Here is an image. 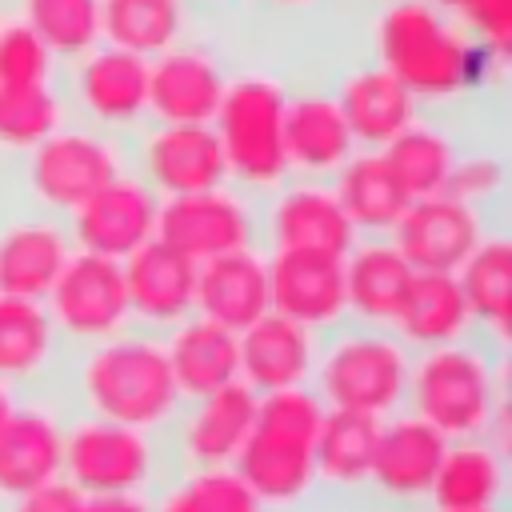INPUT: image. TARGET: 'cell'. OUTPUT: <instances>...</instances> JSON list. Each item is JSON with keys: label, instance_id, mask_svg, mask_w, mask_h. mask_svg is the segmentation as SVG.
Masks as SVG:
<instances>
[{"label": "cell", "instance_id": "6da1fadb", "mask_svg": "<svg viewBox=\"0 0 512 512\" xmlns=\"http://www.w3.org/2000/svg\"><path fill=\"white\" fill-rule=\"evenodd\" d=\"M60 376L64 384L56 388V400L64 412H84L144 432H168L184 404L168 368L164 336L136 324L108 340L68 348Z\"/></svg>", "mask_w": 512, "mask_h": 512}, {"label": "cell", "instance_id": "7a4b0ae2", "mask_svg": "<svg viewBox=\"0 0 512 512\" xmlns=\"http://www.w3.org/2000/svg\"><path fill=\"white\" fill-rule=\"evenodd\" d=\"M404 408L444 440L496 436L508 444L504 348L484 336H468L456 344L412 352Z\"/></svg>", "mask_w": 512, "mask_h": 512}, {"label": "cell", "instance_id": "3957f363", "mask_svg": "<svg viewBox=\"0 0 512 512\" xmlns=\"http://www.w3.org/2000/svg\"><path fill=\"white\" fill-rule=\"evenodd\" d=\"M320 396L300 388L260 392L256 420L232 468L268 512H312L316 504V436L324 424Z\"/></svg>", "mask_w": 512, "mask_h": 512}, {"label": "cell", "instance_id": "277c9868", "mask_svg": "<svg viewBox=\"0 0 512 512\" xmlns=\"http://www.w3.org/2000/svg\"><path fill=\"white\" fill-rule=\"evenodd\" d=\"M468 28L428 0H388L372 24L376 64H384L416 104H448L468 96Z\"/></svg>", "mask_w": 512, "mask_h": 512}, {"label": "cell", "instance_id": "5b68a950", "mask_svg": "<svg viewBox=\"0 0 512 512\" xmlns=\"http://www.w3.org/2000/svg\"><path fill=\"white\" fill-rule=\"evenodd\" d=\"M408 368L412 348L392 328L344 320L340 328L320 336L308 388L332 412H360L384 420L404 408Z\"/></svg>", "mask_w": 512, "mask_h": 512}, {"label": "cell", "instance_id": "8992f818", "mask_svg": "<svg viewBox=\"0 0 512 512\" xmlns=\"http://www.w3.org/2000/svg\"><path fill=\"white\" fill-rule=\"evenodd\" d=\"M172 468L176 464L164 432H144L84 412L64 416L60 476L84 496H152Z\"/></svg>", "mask_w": 512, "mask_h": 512}, {"label": "cell", "instance_id": "52a82bcc", "mask_svg": "<svg viewBox=\"0 0 512 512\" xmlns=\"http://www.w3.org/2000/svg\"><path fill=\"white\" fill-rule=\"evenodd\" d=\"M228 180L244 192H272L288 180L284 160V88L268 76H240L228 80L220 112L212 120Z\"/></svg>", "mask_w": 512, "mask_h": 512}, {"label": "cell", "instance_id": "ba28073f", "mask_svg": "<svg viewBox=\"0 0 512 512\" xmlns=\"http://www.w3.org/2000/svg\"><path fill=\"white\" fill-rule=\"evenodd\" d=\"M44 308L68 348H84L132 328L120 260L80 252V248H72L60 276L44 292Z\"/></svg>", "mask_w": 512, "mask_h": 512}, {"label": "cell", "instance_id": "9c48e42d", "mask_svg": "<svg viewBox=\"0 0 512 512\" xmlns=\"http://www.w3.org/2000/svg\"><path fill=\"white\" fill-rule=\"evenodd\" d=\"M156 240L204 264L224 252L256 248L260 240V212L244 196V188H208L188 196H164L156 212Z\"/></svg>", "mask_w": 512, "mask_h": 512}, {"label": "cell", "instance_id": "30bf717a", "mask_svg": "<svg viewBox=\"0 0 512 512\" xmlns=\"http://www.w3.org/2000/svg\"><path fill=\"white\" fill-rule=\"evenodd\" d=\"M120 172V148L100 128H56L28 152V192L48 212L80 208Z\"/></svg>", "mask_w": 512, "mask_h": 512}, {"label": "cell", "instance_id": "8fae6325", "mask_svg": "<svg viewBox=\"0 0 512 512\" xmlns=\"http://www.w3.org/2000/svg\"><path fill=\"white\" fill-rule=\"evenodd\" d=\"M444 444L448 440L408 408L384 416L368 472V508H428Z\"/></svg>", "mask_w": 512, "mask_h": 512}, {"label": "cell", "instance_id": "7c38bea8", "mask_svg": "<svg viewBox=\"0 0 512 512\" xmlns=\"http://www.w3.org/2000/svg\"><path fill=\"white\" fill-rule=\"evenodd\" d=\"M256 392L244 380H232L216 392L192 396L180 404L164 440L176 468H228L244 448L256 420Z\"/></svg>", "mask_w": 512, "mask_h": 512}, {"label": "cell", "instance_id": "4fadbf2b", "mask_svg": "<svg viewBox=\"0 0 512 512\" xmlns=\"http://www.w3.org/2000/svg\"><path fill=\"white\" fill-rule=\"evenodd\" d=\"M156 212H160V196L136 172H116L104 188H96L80 208L68 212L72 216L68 240L80 252L124 260L156 236Z\"/></svg>", "mask_w": 512, "mask_h": 512}, {"label": "cell", "instance_id": "5bb4252c", "mask_svg": "<svg viewBox=\"0 0 512 512\" xmlns=\"http://www.w3.org/2000/svg\"><path fill=\"white\" fill-rule=\"evenodd\" d=\"M264 260H268V312H280L312 328L316 336L348 320L344 256L272 248V256Z\"/></svg>", "mask_w": 512, "mask_h": 512}, {"label": "cell", "instance_id": "9a60e30c", "mask_svg": "<svg viewBox=\"0 0 512 512\" xmlns=\"http://www.w3.org/2000/svg\"><path fill=\"white\" fill-rule=\"evenodd\" d=\"M260 232L272 248H296V252H328L348 256V248L360 240L352 220L344 216L336 192L328 180H284L268 192V208L260 212Z\"/></svg>", "mask_w": 512, "mask_h": 512}, {"label": "cell", "instance_id": "2e32d148", "mask_svg": "<svg viewBox=\"0 0 512 512\" xmlns=\"http://www.w3.org/2000/svg\"><path fill=\"white\" fill-rule=\"evenodd\" d=\"M64 408L56 396H20L0 428V508L60 476L64 464Z\"/></svg>", "mask_w": 512, "mask_h": 512}, {"label": "cell", "instance_id": "e0dca14e", "mask_svg": "<svg viewBox=\"0 0 512 512\" xmlns=\"http://www.w3.org/2000/svg\"><path fill=\"white\" fill-rule=\"evenodd\" d=\"M140 180L164 196H188L228 184L224 148L212 124H156L140 136Z\"/></svg>", "mask_w": 512, "mask_h": 512}, {"label": "cell", "instance_id": "ac0fdd59", "mask_svg": "<svg viewBox=\"0 0 512 512\" xmlns=\"http://www.w3.org/2000/svg\"><path fill=\"white\" fill-rule=\"evenodd\" d=\"M484 236V212L448 192L412 200L388 232L416 272H456Z\"/></svg>", "mask_w": 512, "mask_h": 512}, {"label": "cell", "instance_id": "d6986e66", "mask_svg": "<svg viewBox=\"0 0 512 512\" xmlns=\"http://www.w3.org/2000/svg\"><path fill=\"white\" fill-rule=\"evenodd\" d=\"M72 100L100 128H132L148 116V60L112 44H96L72 64Z\"/></svg>", "mask_w": 512, "mask_h": 512}, {"label": "cell", "instance_id": "ffe728a7", "mask_svg": "<svg viewBox=\"0 0 512 512\" xmlns=\"http://www.w3.org/2000/svg\"><path fill=\"white\" fill-rule=\"evenodd\" d=\"M68 344L60 340L44 300L0 296V380L20 396H52L64 372Z\"/></svg>", "mask_w": 512, "mask_h": 512}, {"label": "cell", "instance_id": "44dd1931", "mask_svg": "<svg viewBox=\"0 0 512 512\" xmlns=\"http://www.w3.org/2000/svg\"><path fill=\"white\" fill-rule=\"evenodd\" d=\"M120 268L136 328L168 332L172 324L196 312V264L176 248H168L164 240L152 236L132 256H124Z\"/></svg>", "mask_w": 512, "mask_h": 512}, {"label": "cell", "instance_id": "7402d4cb", "mask_svg": "<svg viewBox=\"0 0 512 512\" xmlns=\"http://www.w3.org/2000/svg\"><path fill=\"white\" fill-rule=\"evenodd\" d=\"M380 420L360 412H324L316 436V504L360 512L368 508V472ZM312 504V508H316Z\"/></svg>", "mask_w": 512, "mask_h": 512}, {"label": "cell", "instance_id": "603a6c76", "mask_svg": "<svg viewBox=\"0 0 512 512\" xmlns=\"http://www.w3.org/2000/svg\"><path fill=\"white\" fill-rule=\"evenodd\" d=\"M228 76L204 48H168L148 60V116L156 124H212Z\"/></svg>", "mask_w": 512, "mask_h": 512}, {"label": "cell", "instance_id": "cb8c5ba5", "mask_svg": "<svg viewBox=\"0 0 512 512\" xmlns=\"http://www.w3.org/2000/svg\"><path fill=\"white\" fill-rule=\"evenodd\" d=\"M484 508H508V444L496 436L448 440L428 492V512Z\"/></svg>", "mask_w": 512, "mask_h": 512}, {"label": "cell", "instance_id": "d4e9b609", "mask_svg": "<svg viewBox=\"0 0 512 512\" xmlns=\"http://www.w3.org/2000/svg\"><path fill=\"white\" fill-rule=\"evenodd\" d=\"M240 380L260 396L276 388H300L312 380L320 336L280 312H264L244 332H236Z\"/></svg>", "mask_w": 512, "mask_h": 512}, {"label": "cell", "instance_id": "484cf974", "mask_svg": "<svg viewBox=\"0 0 512 512\" xmlns=\"http://www.w3.org/2000/svg\"><path fill=\"white\" fill-rule=\"evenodd\" d=\"M352 152H356V140H352L332 92L284 96V160H288V176L332 180V172Z\"/></svg>", "mask_w": 512, "mask_h": 512}, {"label": "cell", "instance_id": "4316f807", "mask_svg": "<svg viewBox=\"0 0 512 512\" xmlns=\"http://www.w3.org/2000/svg\"><path fill=\"white\" fill-rule=\"evenodd\" d=\"M332 96L360 148H384L420 116L416 96L376 60L352 68Z\"/></svg>", "mask_w": 512, "mask_h": 512}, {"label": "cell", "instance_id": "83f0119b", "mask_svg": "<svg viewBox=\"0 0 512 512\" xmlns=\"http://www.w3.org/2000/svg\"><path fill=\"white\" fill-rule=\"evenodd\" d=\"M268 312V260L256 248L224 252L196 264V316L244 332Z\"/></svg>", "mask_w": 512, "mask_h": 512}, {"label": "cell", "instance_id": "f1b7e54d", "mask_svg": "<svg viewBox=\"0 0 512 512\" xmlns=\"http://www.w3.org/2000/svg\"><path fill=\"white\" fill-rule=\"evenodd\" d=\"M412 264L388 236H360L344 256V288H348V320L392 328L400 300L412 284Z\"/></svg>", "mask_w": 512, "mask_h": 512}, {"label": "cell", "instance_id": "f546056e", "mask_svg": "<svg viewBox=\"0 0 512 512\" xmlns=\"http://www.w3.org/2000/svg\"><path fill=\"white\" fill-rule=\"evenodd\" d=\"M392 332L412 352L476 336V324H472L468 300L456 284V272H412V284L400 300Z\"/></svg>", "mask_w": 512, "mask_h": 512}, {"label": "cell", "instance_id": "4dcf8cb0", "mask_svg": "<svg viewBox=\"0 0 512 512\" xmlns=\"http://www.w3.org/2000/svg\"><path fill=\"white\" fill-rule=\"evenodd\" d=\"M164 336V352H168V368L176 376V388L184 400L216 392L232 380H240V348H236V332H228L224 324L208 320V316H184L180 324H172Z\"/></svg>", "mask_w": 512, "mask_h": 512}, {"label": "cell", "instance_id": "1f68e13d", "mask_svg": "<svg viewBox=\"0 0 512 512\" xmlns=\"http://www.w3.org/2000/svg\"><path fill=\"white\" fill-rule=\"evenodd\" d=\"M68 256V228H60L52 216L12 220L8 228H0V296L44 300Z\"/></svg>", "mask_w": 512, "mask_h": 512}, {"label": "cell", "instance_id": "d6a6232c", "mask_svg": "<svg viewBox=\"0 0 512 512\" xmlns=\"http://www.w3.org/2000/svg\"><path fill=\"white\" fill-rule=\"evenodd\" d=\"M328 184H332L344 216L352 220V228L360 236H388L396 228V220L404 216V208L412 204L380 148L352 152L332 172Z\"/></svg>", "mask_w": 512, "mask_h": 512}, {"label": "cell", "instance_id": "836d02e7", "mask_svg": "<svg viewBox=\"0 0 512 512\" xmlns=\"http://www.w3.org/2000/svg\"><path fill=\"white\" fill-rule=\"evenodd\" d=\"M456 284L468 300L476 336L504 348L508 304H512V244L504 236H484L456 268Z\"/></svg>", "mask_w": 512, "mask_h": 512}, {"label": "cell", "instance_id": "e575fe53", "mask_svg": "<svg viewBox=\"0 0 512 512\" xmlns=\"http://www.w3.org/2000/svg\"><path fill=\"white\" fill-rule=\"evenodd\" d=\"M184 24V0H100V40L144 60H156L160 52L176 48Z\"/></svg>", "mask_w": 512, "mask_h": 512}, {"label": "cell", "instance_id": "d590c367", "mask_svg": "<svg viewBox=\"0 0 512 512\" xmlns=\"http://www.w3.org/2000/svg\"><path fill=\"white\" fill-rule=\"evenodd\" d=\"M400 180V188L408 192V200H420V196H436L448 188V176L456 168V156L460 148L452 144V136L428 120H412L396 140H388L380 148Z\"/></svg>", "mask_w": 512, "mask_h": 512}, {"label": "cell", "instance_id": "8d00e7d4", "mask_svg": "<svg viewBox=\"0 0 512 512\" xmlns=\"http://www.w3.org/2000/svg\"><path fill=\"white\" fill-rule=\"evenodd\" d=\"M152 512H268L236 468H172L152 492Z\"/></svg>", "mask_w": 512, "mask_h": 512}, {"label": "cell", "instance_id": "74e56055", "mask_svg": "<svg viewBox=\"0 0 512 512\" xmlns=\"http://www.w3.org/2000/svg\"><path fill=\"white\" fill-rule=\"evenodd\" d=\"M20 20L64 60L100 44V0H20Z\"/></svg>", "mask_w": 512, "mask_h": 512}, {"label": "cell", "instance_id": "f35d334b", "mask_svg": "<svg viewBox=\"0 0 512 512\" xmlns=\"http://www.w3.org/2000/svg\"><path fill=\"white\" fill-rule=\"evenodd\" d=\"M64 96L56 84H24V88H0V148L8 152H32L40 140H48L56 128H64Z\"/></svg>", "mask_w": 512, "mask_h": 512}, {"label": "cell", "instance_id": "ab89813d", "mask_svg": "<svg viewBox=\"0 0 512 512\" xmlns=\"http://www.w3.org/2000/svg\"><path fill=\"white\" fill-rule=\"evenodd\" d=\"M52 64L56 56L24 20L0 24V88L52 84Z\"/></svg>", "mask_w": 512, "mask_h": 512}, {"label": "cell", "instance_id": "60d3db41", "mask_svg": "<svg viewBox=\"0 0 512 512\" xmlns=\"http://www.w3.org/2000/svg\"><path fill=\"white\" fill-rule=\"evenodd\" d=\"M500 188H504V164H500V156H492V152H460L444 192L484 212V204L496 200Z\"/></svg>", "mask_w": 512, "mask_h": 512}, {"label": "cell", "instance_id": "b9f144b4", "mask_svg": "<svg viewBox=\"0 0 512 512\" xmlns=\"http://www.w3.org/2000/svg\"><path fill=\"white\" fill-rule=\"evenodd\" d=\"M456 16L472 40L508 56V48H512V0H464V8Z\"/></svg>", "mask_w": 512, "mask_h": 512}, {"label": "cell", "instance_id": "7bdbcfd3", "mask_svg": "<svg viewBox=\"0 0 512 512\" xmlns=\"http://www.w3.org/2000/svg\"><path fill=\"white\" fill-rule=\"evenodd\" d=\"M80 504H84V492H76L64 476H56V480L32 488L28 496L4 504L0 512H80Z\"/></svg>", "mask_w": 512, "mask_h": 512}, {"label": "cell", "instance_id": "ee69618b", "mask_svg": "<svg viewBox=\"0 0 512 512\" xmlns=\"http://www.w3.org/2000/svg\"><path fill=\"white\" fill-rule=\"evenodd\" d=\"M80 512H152V496H84Z\"/></svg>", "mask_w": 512, "mask_h": 512}, {"label": "cell", "instance_id": "f6af8a7d", "mask_svg": "<svg viewBox=\"0 0 512 512\" xmlns=\"http://www.w3.org/2000/svg\"><path fill=\"white\" fill-rule=\"evenodd\" d=\"M260 4H268L276 12H304V8H316L320 0H260Z\"/></svg>", "mask_w": 512, "mask_h": 512}, {"label": "cell", "instance_id": "bcb514c9", "mask_svg": "<svg viewBox=\"0 0 512 512\" xmlns=\"http://www.w3.org/2000/svg\"><path fill=\"white\" fill-rule=\"evenodd\" d=\"M428 4H436V8H444V12H452V16L464 8V0H428Z\"/></svg>", "mask_w": 512, "mask_h": 512}, {"label": "cell", "instance_id": "7dc6e473", "mask_svg": "<svg viewBox=\"0 0 512 512\" xmlns=\"http://www.w3.org/2000/svg\"><path fill=\"white\" fill-rule=\"evenodd\" d=\"M188 8H220V4H228V0H184Z\"/></svg>", "mask_w": 512, "mask_h": 512}, {"label": "cell", "instance_id": "c3c4849f", "mask_svg": "<svg viewBox=\"0 0 512 512\" xmlns=\"http://www.w3.org/2000/svg\"><path fill=\"white\" fill-rule=\"evenodd\" d=\"M484 512H508V508H484Z\"/></svg>", "mask_w": 512, "mask_h": 512}, {"label": "cell", "instance_id": "681fc988", "mask_svg": "<svg viewBox=\"0 0 512 512\" xmlns=\"http://www.w3.org/2000/svg\"><path fill=\"white\" fill-rule=\"evenodd\" d=\"M0 24H4V20H0Z\"/></svg>", "mask_w": 512, "mask_h": 512}]
</instances>
